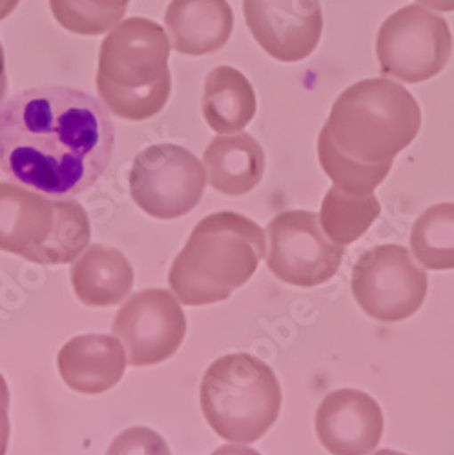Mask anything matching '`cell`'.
I'll use <instances>...</instances> for the list:
<instances>
[{
  "instance_id": "obj_1",
  "label": "cell",
  "mask_w": 454,
  "mask_h": 455,
  "mask_svg": "<svg viewBox=\"0 0 454 455\" xmlns=\"http://www.w3.org/2000/svg\"><path fill=\"white\" fill-rule=\"evenodd\" d=\"M113 146L108 108L81 90L29 88L0 108V168L45 196L83 194L108 170Z\"/></svg>"
},
{
  "instance_id": "obj_2",
  "label": "cell",
  "mask_w": 454,
  "mask_h": 455,
  "mask_svg": "<svg viewBox=\"0 0 454 455\" xmlns=\"http://www.w3.org/2000/svg\"><path fill=\"white\" fill-rule=\"evenodd\" d=\"M267 251L263 228L236 212H217L194 228L175 257L168 283L186 307L226 300L255 274Z\"/></svg>"
},
{
  "instance_id": "obj_3",
  "label": "cell",
  "mask_w": 454,
  "mask_h": 455,
  "mask_svg": "<svg viewBox=\"0 0 454 455\" xmlns=\"http://www.w3.org/2000/svg\"><path fill=\"white\" fill-rule=\"evenodd\" d=\"M172 43L161 24L132 17L109 29L99 50L97 93L113 116L148 121L163 111L172 92Z\"/></svg>"
},
{
  "instance_id": "obj_4",
  "label": "cell",
  "mask_w": 454,
  "mask_h": 455,
  "mask_svg": "<svg viewBox=\"0 0 454 455\" xmlns=\"http://www.w3.org/2000/svg\"><path fill=\"white\" fill-rule=\"evenodd\" d=\"M422 126L414 95L391 79H365L339 95L323 126L334 148L363 164L394 163Z\"/></svg>"
},
{
  "instance_id": "obj_5",
  "label": "cell",
  "mask_w": 454,
  "mask_h": 455,
  "mask_svg": "<svg viewBox=\"0 0 454 455\" xmlns=\"http://www.w3.org/2000/svg\"><path fill=\"white\" fill-rule=\"evenodd\" d=\"M281 385L274 370L250 354L214 361L201 383V408L210 428L236 444L267 434L281 411Z\"/></svg>"
},
{
  "instance_id": "obj_6",
  "label": "cell",
  "mask_w": 454,
  "mask_h": 455,
  "mask_svg": "<svg viewBox=\"0 0 454 455\" xmlns=\"http://www.w3.org/2000/svg\"><path fill=\"white\" fill-rule=\"evenodd\" d=\"M351 290L370 319L400 323L422 308L429 290L426 268L409 248L400 244L374 246L354 262Z\"/></svg>"
},
{
  "instance_id": "obj_7",
  "label": "cell",
  "mask_w": 454,
  "mask_h": 455,
  "mask_svg": "<svg viewBox=\"0 0 454 455\" xmlns=\"http://www.w3.org/2000/svg\"><path fill=\"white\" fill-rule=\"evenodd\" d=\"M450 53L449 24L422 4H409L394 12L376 36V55L382 71L407 84L436 77L447 66Z\"/></svg>"
},
{
  "instance_id": "obj_8",
  "label": "cell",
  "mask_w": 454,
  "mask_h": 455,
  "mask_svg": "<svg viewBox=\"0 0 454 455\" xmlns=\"http://www.w3.org/2000/svg\"><path fill=\"white\" fill-rule=\"evenodd\" d=\"M205 164L182 146L154 144L142 149L130 170V196L150 217L172 220L191 213L207 188Z\"/></svg>"
},
{
  "instance_id": "obj_9",
  "label": "cell",
  "mask_w": 454,
  "mask_h": 455,
  "mask_svg": "<svg viewBox=\"0 0 454 455\" xmlns=\"http://www.w3.org/2000/svg\"><path fill=\"white\" fill-rule=\"evenodd\" d=\"M267 235L269 270L283 283L297 288L328 283L345 257V246L336 244L325 234L320 213L314 212H281L271 220Z\"/></svg>"
},
{
  "instance_id": "obj_10",
  "label": "cell",
  "mask_w": 454,
  "mask_h": 455,
  "mask_svg": "<svg viewBox=\"0 0 454 455\" xmlns=\"http://www.w3.org/2000/svg\"><path fill=\"white\" fill-rule=\"evenodd\" d=\"M132 366H154L170 359L182 345L186 315L179 299L161 288L137 291L111 324Z\"/></svg>"
},
{
  "instance_id": "obj_11",
  "label": "cell",
  "mask_w": 454,
  "mask_h": 455,
  "mask_svg": "<svg viewBox=\"0 0 454 455\" xmlns=\"http://www.w3.org/2000/svg\"><path fill=\"white\" fill-rule=\"evenodd\" d=\"M255 43L280 62L309 59L323 33L320 0H243Z\"/></svg>"
},
{
  "instance_id": "obj_12",
  "label": "cell",
  "mask_w": 454,
  "mask_h": 455,
  "mask_svg": "<svg viewBox=\"0 0 454 455\" xmlns=\"http://www.w3.org/2000/svg\"><path fill=\"white\" fill-rule=\"evenodd\" d=\"M316 434L330 455H369L384 437L382 406L361 390H334L318 406Z\"/></svg>"
},
{
  "instance_id": "obj_13",
  "label": "cell",
  "mask_w": 454,
  "mask_h": 455,
  "mask_svg": "<svg viewBox=\"0 0 454 455\" xmlns=\"http://www.w3.org/2000/svg\"><path fill=\"white\" fill-rule=\"evenodd\" d=\"M55 226V199L28 186L0 182V250L33 262Z\"/></svg>"
},
{
  "instance_id": "obj_14",
  "label": "cell",
  "mask_w": 454,
  "mask_h": 455,
  "mask_svg": "<svg viewBox=\"0 0 454 455\" xmlns=\"http://www.w3.org/2000/svg\"><path fill=\"white\" fill-rule=\"evenodd\" d=\"M57 366L71 390L97 395L119 385L128 359L116 335L92 333L69 339L57 355Z\"/></svg>"
},
{
  "instance_id": "obj_15",
  "label": "cell",
  "mask_w": 454,
  "mask_h": 455,
  "mask_svg": "<svg viewBox=\"0 0 454 455\" xmlns=\"http://www.w3.org/2000/svg\"><path fill=\"white\" fill-rule=\"evenodd\" d=\"M165 24L177 53L203 57L231 41L234 12L229 0H172Z\"/></svg>"
},
{
  "instance_id": "obj_16",
  "label": "cell",
  "mask_w": 454,
  "mask_h": 455,
  "mask_svg": "<svg viewBox=\"0 0 454 455\" xmlns=\"http://www.w3.org/2000/svg\"><path fill=\"white\" fill-rule=\"evenodd\" d=\"M71 286L86 307H116L134 288V268L123 251L102 244H90L71 262Z\"/></svg>"
},
{
  "instance_id": "obj_17",
  "label": "cell",
  "mask_w": 454,
  "mask_h": 455,
  "mask_svg": "<svg viewBox=\"0 0 454 455\" xmlns=\"http://www.w3.org/2000/svg\"><path fill=\"white\" fill-rule=\"evenodd\" d=\"M203 164L208 182L219 194L245 196L264 175V151L261 144L245 132L217 135L205 149Z\"/></svg>"
},
{
  "instance_id": "obj_18",
  "label": "cell",
  "mask_w": 454,
  "mask_h": 455,
  "mask_svg": "<svg viewBox=\"0 0 454 455\" xmlns=\"http://www.w3.org/2000/svg\"><path fill=\"white\" fill-rule=\"evenodd\" d=\"M255 109L254 88L239 69L217 66L207 75L203 116L217 135L243 132L255 117Z\"/></svg>"
},
{
  "instance_id": "obj_19",
  "label": "cell",
  "mask_w": 454,
  "mask_h": 455,
  "mask_svg": "<svg viewBox=\"0 0 454 455\" xmlns=\"http://www.w3.org/2000/svg\"><path fill=\"white\" fill-rule=\"evenodd\" d=\"M382 213V204L374 194L354 196L332 186L321 203L320 222L325 234L342 246L361 239Z\"/></svg>"
},
{
  "instance_id": "obj_20",
  "label": "cell",
  "mask_w": 454,
  "mask_h": 455,
  "mask_svg": "<svg viewBox=\"0 0 454 455\" xmlns=\"http://www.w3.org/2000/svg\"><path fill=\"white\" fill-rule=\"evenodd\" d=\"M410 251L426 270H454V203L434 204L416 219Z\"/></svg>"
},
{
  "instance_id": "obj_21",
  "label": "cell",
  "mask_w": 454,
  "mask_h": 455,
  "mask_svg": "<svg viewBox=\"0 0 454 455\" xmlns=\"http://www.w3.org/2000/svg\"><path fill=\"white\" fill-rule=\"evenodd\" d=\"M57 226L48 244L36 253L33 262L57 267L73 262L90 246L92 226L86 210L77 201H55Z\"/></svg>"
},
{
  "instance_id": "obj_22",
  "label": "cell",
  "mask_w": 454,
  "mask_h": 455,
  "mask_svg": "<svg viewBox=\"0 0 454 455\" xmlns=\"http://www.w3.org/2000/svg\"><path fill=\"white\" fill-rule=\"evenodd\" d=\"M318 159L332 186L354 196L374 194V189L387 179L393 168V163L363 164L345 157L334 148L325 130L318 137Z\"/></svg>"
},
{
  "instance_id": "obj_23",
  "label": "cell",
  "mask_w": 454,
  "mask_h": 455,
  "mask_svg": "<svg viewBox=\"0 0 454 455\" xmlns=\"http://www.w3.org/2000/svg\"><path fill=\"white\" fill-rule=\"evenodd\" d=\"M50 10L55 20L75 35L97 36L116 28L126 12L101 10L88 0H50Z\"/></svg>"
},
{
  "instance_id": "obj_24",
  "label": "cell",
  "mask_w": 454,
  "mask_h": 455,
  "mask_svg": "<svg viewBox=\"0 0 454 455\" xmlns=\"http://www.w3.org/2000/svg\"><path fill=\"white\" fill-rule=\"evenodd\" d=\"M106 455H172V451L156 430L132 427L111 441Z\"/></svg>"
},
{
  "instance_id": "obj_25",
  "label": "cell",
  "mask_w": 454,
  "mask_h": 455,
  "mask_svg": "<svg viewBox=\"0 0 454 455\" xmlns=\"http://www.w3.org/2000/svg\"><path fill=\"white\" fill-rule=\"evenodd\" d=\"M10 388L4 375L0 373V455H6L10 444Z\"/></svg>"
},
{
  "instance_id": "obj_26",
  "label": "cell",
  "mask_w": 454,
  "mask_h": 455,
  "mask_svg": "<svg viewBox=\"0 0 454 455\" xmlns=\"http://www.w3.org/2000/svg\"><path fill=\"white\" fill-rule=\"evenodd\" d=\"M210 455H261L257 450L243 446V444H224L221 448H217L215 451H212Z\"/></svg>"
},
{
  "instance_id": "obj_27",
  "label": "cell",
  "mask_w": 454,
  "mask_h": 455,
  "mask_svg": "<svg viewBox=\"0 0 454 455\" xmlns=\"http://www.w3.org/2000/svg\"><path fill=\"white\" fill-rule=\"evenodd\" d=\"M88 3L108 12H126L130 0H88Z\"/></svg>"
},
{
  "instance_id": "obj_28",
  "label": "cell",
  "mask_w": 454,
  "mask_h": 455,
  "mask_svg": "<svg viewBox=\"0 0 454 455\" xmlns=\"http://www.w3.org/2000/svg\"><path fill=\"white\" fill-rule=\"evenodd\" d=\"M8 92V77H6V55L3 43H0V108H3L4 97Z\"/></svg>"
},
{
  "instance_id": "obj_29",
  "label": "cell",
  "mask_w": 454,
  "mask_h": 455,
  "mask_svg": "<svg viewBox=\"0 0 454 455\" xmlns=\"http://www.w3.org/2000/svg\"><path fill=\"white\" fill-rule=\"evenodd\" d=\"M418 3L426 8L440 12V13L454 12V0H418Z\"/></svg>"
},
{
  "instance_id": "obj_30",
  "label": "cell",
  "mask_w": 454,
  "mask_h": 455,
  "mask_svg": "<svg viewBox=\"0 0 454 455\" xmlns=\"http://www.w3.org/2000/svg\"><path fill=\"white\" fill-rule=\"evenodd\" d=\"M19 4L20 0H0V22L8 19L17 10Z\"/></svg>"
},
{
  "instance_id": "obj_31",
  "label": "cell",
  "mask_w": 454,
  "mask_h": 455,
  "mask_svg": "<svg viewBox=\"0 0 454 455\" xmlns=\"http://www.w3.org/2000/svg\"><path fill=\"white\" fill-rule=\"evenodd\" d=\"M372 455H407V453H401V451H396V450H391V448H382L374 451Z\"/></svg>"
}]
</instances>
